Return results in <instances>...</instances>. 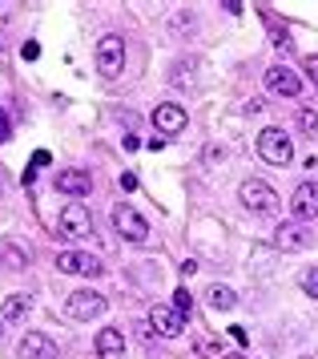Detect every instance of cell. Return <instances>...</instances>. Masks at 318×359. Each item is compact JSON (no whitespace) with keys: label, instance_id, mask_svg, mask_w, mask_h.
<instances>
[{"label":"cell","instance_id":"cell-1","mask_svg":"<svg viewBox=\"0 0 318 359\" xmlns=\"http://www.w3.org/2000/svg\"><path fill=\"white\" fill-rule=\"evenodd\" d=\"M258 158L270 165H290L294 162V137L286 130H278V126L262 130L258 133Z\"/></svg>","mask_w":318,"mask_h":359},{"label":"cell","instance_id":"cell-2","mask_svg":"<svg viewBox=\"0 0 318 359\" xmlns=\"http://www.w3.org/2000/svg\"><path fill=\"white\" fill-rule=\"evenodd\" d=\"M113 230H117L125 243H133V246H141L145 238H149V222H145L129 202H117V206H113Z\"/></svg>","mask_w":318,"mask_h":359},{"label":"cell","instance_id":"cell-3","mask_svg":"<svg viewBox=\"0 0 318 359\" xmlns=\"http://www.w3.org/2000/svg\"><path fill=\"white\" fill-rule=\"evenodd\" d=\"M125 69V41L117 33H105L97 41V73L101 77H117Z\"/></svg>","mask_w":318,"mask_h":359},{"label":"cell","instance_id":"cell-4","mask_svg":"<svg viewBox=\"0 0 318 359\" xmlns=\"http://www.w3.org/2000/svg\"><path fill=\"white\" fill-rule=\"evenodd\" d=\"M238 198H242V206H246L250 214H270L274 206H278V194H274L262 178H246L238 186Z\"/></svg>","mask_w":318,"mask_h":359},{"label":"cell","instance_id":"cell-5","mask_svg":"<svg viewBox=\"0 0 318 359\" xmlns=\"http://www.w3.org/2000/svg\"><path fill=\"white\" fill-rule=\"evenodd\" d=\"M57 226H61V238H89L93 234V214L81 202H69L61 214H57Z\"/></svg>","mask_w":318,"mask_h":359},{"label":"cell","instance_id":"cell-6","mask_svg":"<svg viewBox=\"0 0 318 359\" xmlns=\"http://www.w3.org/2000/svg\"><path fill=\"white\" fill-rule=\"evenodd\" d=\"M105 307H109L105 294L89 291V287H85V291H73L69 299H64V311H69L73 319H81V323H89V319H97V315H105Z\"/></svg>","mask_w":318,"mask_h":359},{"label":"cell","instance_id":"cell-7","mask_svg":"<svg viewBox=\"0 0 318 359\" xmlns=\"http://www.w3.org/2000/svg\"><path fill=\"white\" fill-rule=\"evenodd\" d=\"M57 271H61V275L97 278V275H105V262L93 259V255H85V250H61V255H57Z\"/></svg>","mask_w":318,"mask_h":359},{"label":"cell","instance_id":"cell-8","mask_svg":"<svg viewBox=\"0 0 318 359\" xmlns=\"http://www.w3.org/2000/svg\"><path fill=\"white\" fill-rule=\"evenodd\" d=\"M262 81H266V89L278 93V97H298V93H303V77L290 65H270L262 73Z\"/></svg>","mask_w":318,"mask_h":359},{"label":"cell","instance_id":"cell-9","mask_svg":"<svg viewBox=\"0 0 318 359\" xmlns=\"http://www.w3.org/2000/svg\"><path fill=\"white\" fill-rule=\"evenodd\" d=\"M274 246L278 250H306V246H314V230L306 222H282L274 230Z\"/></svg>","mask_w":318,"mask_h":359},{"label":"cell","instance_id":"cell-10","mask_svg":"<svg viewBox=\"0 0 318 359\" xmlns=\"http://www.w3.org/2000/svg\"><path fill=\"white\" fill-rule=\"evenodd\" d=\"M290 210H294V218H298V222L318 218V182H303V186L290 194Z\"/></svg>","mask_w":318,"mask_h":359},{"label":"cell","instance_id":"cell-11","mask_svg":"<svg viewBox=\"0 0 318 359\" xmlns=\"http://www.w3.org/2000/svg\"><path fill=\"white\" fill-rule=\"evenodd\" d=\"M20 359H57V339L45 331H25L20 339Z\"/></svg>","mask_w":318,"mask_h":359},{"label":"cell","instance_id":"cell-12","mask_svg":"<svg viewBox=\"0 0 318 359\" xmlns=\"http://www.w3.org/2000/svg\"><path fill=\"white\" fill-rule=\"evenodd\" d=\"M181 323H186V319H181L174 307H161V303L149 307V327L158 331L161 339H177V335H181Z\"/></svg>","mask_w":318,"mask_h":359},{"label":"cell","instance_id":"cell-13","mask_svg":"<svg viewBox=\"0 0 318 359\" xmlns=\"http://www.w3.org/2000/svg\"><path fill=\"white\" fill-rule=\"evenodd\" d=\"M57 190L69 194V198H89L93 178H89V170H61V174H57Z\"/></svg>","mask_w":318,"mask_h":359},{"label":"cell","instance_id":"cell-14","mask_svg":"<svg viewBox=\"0 0 318 359\" xmlns=\"http://www.w3.org/2000/svg\"><path fill=\"white\" fill-rule=\"evenodd\" d=\"M153 130H161V133H181L186 130V105H158L153 109Z\"/></svg>","mask_w":318,"mask_h":359},{"label":"cell","instance_id":"cell-15","mask_svg":"<svg viewBox=\"0 0 318 359\" xmlns=\"http://www.w3.org/2000/svg\"><path fill=\"white\" fill-rule=\"evenodd\" d=\"M93 351L101 359H121V355H125V335H121L117 327H105V331H97Z\"/></svg>","mask_w":318,"mask_h":359},{"label":"cell","instance_id":"cell-16","mask_svg":"<svg viewBox=\"0 0 318 359\" xmlns=\"http://www.w3.org/2000/svg\"><path fill=\"white\" fill-rule=\"evenodd\" d=\"M206 303L214 311H234L238 307V291H234V287H222V283H209L206 287Z\"/></svg>","mask_w":318,"mask_h":359},{"label":"cell","instance_id":"cell-17","mask_svg":"<svg viewBox=\"0 0 318 359\" xmlns=\"http://www.w3.org/2000/svg\"><path fill=\"white\" fill-rule=\"evenodd\" d=\"M0 266H4V271H25V266H29V250L16 246V243H4L0 246Z\"/></svg>","mask_w":318,"mask_h":359},{"label":"cell","instance_id":"cell-18","mask_svg":"<svg viewBox=\"0 0 318 359\" xmlns=\"http://www.w3.org/2000/svg\"><path fill=\"white\" fill-rule=\"evenodd\" d=\"M29 315V294H8L4 299V319H25Z\"/></svg>","mask_w":318,"mask_h":359},{"label":"cell","instance_id":"cell-19","mask_svg":"<svg viewBox=\"0 0 318 359\" xmlns=\"http://www.w3.org/2000/svg\"><path fill=\"white\" fill-rule=\"evenodd\" d=\"M298 130H303L306 137H314L318 133V109L314 105H298Z\"/></svg>","mask_w":318,"mask_h":359},{"label":"cell","instance_id":"cell-20","mask_svg":"<svg viewBox=\"0 0 318 359\" xmlns=\"http://www.w3.org/2000/svg\"><path fill=\"white\" fill-rule=\"evenodd\" d=\"M174 311L181 315V319H190V311H193V294L186 291V287H177V291H174Z\"/></svg>","mask_w":318,"mask_h":359},{"label":"cell","instance_id":"cell-21","mask_svg":"<svg viewBox=\"0 0 318 359\" xmlns=\"http://www.w3.org/2000/svg\"><path fill=\"white\" fill-rule=\"evenodd\" d=\"M303 291L310 294V299H318V266H314V271H306V275H303Z\"/></svg>","mask_w":318,"mask_h":359},{"label":"cell","instance_id":"cell-22","mask_svg":"<svg viewBox=\"0 0 318 359\" xmlns=\"http://www.w3.org/2000/svg\"><path fill=\"white\" fill-rule=\"evenodd\" d=\"M198 351H202L206 359H222V347H218V343H209V339H198Z\"/></svg>","mask_w":318,"mask_h":359},{"label":"cell","instance_id":"cell-23","mask_svg":"<svg viewBox=\"0 0 318 359\" xmlns=\"http://www.w3.org/2000/svg\"><path fill=\"white\" fill-rule=\"evenodd\" d=\"M20 57H25V61H36V57H41V45H36V41H25V45H20Z\"/></svg>","mask_w":318,"mask_h":359},{"label":"cell","instance_id":"cell-24","mask_svg":"<svg viewBox=\"0 0 318 359\" xmlns=\"http://www.w3.org/2000/svg\"><path fill=\"white\" fill-rule=\"evenodd\" d=\"M8 133H13V126H8V114H4V109H0V146H4V142H8Z\"/></svg>","mask_w":318,"mask_h":359},{"label":"cell","instance_id":"cell-25","mask_svg":"<svg viewBox=\"0 0 318 359\" xmlns=\"http://www.w3.org/2000/svg\"><path fill=\"white\" fill-rule=\"evenodd\" d=\"M222 158H226L222 146H209V149H206V162H222Z\"/></svg>","mask_w":318,"mask_h":359},{"label":"cell","instance_id":"cell-26","mask_svg":"<svg viewBox=\"0 0 318 359\" xmlns=\"http://www.w3.org/2000/svg\"><path fill=\"white\" fill-rule=\"evenodd\" d=\"M306 73H310V81L318 85V57H306Z\"/></svg>","mask_w":318,"mask_h":359},{"label":"cell","instance_id":"cell-27","mask_svg":"<svg viewBox=\"0 0 318 359\" xmlns=\"http://www.w3.org/2000/svg\"><path fill=\"white\" fill-rule=\"evenodd\" d=\"M53 162V158H48V149H36V154H32V165H48Z\"/></svg>","mask_w":318,"mask_h":359},{"label":"cell","instance_id":"cell-28","mask_svg":"<svg viewBox=\"0 0 318 359\" xmlns=\"http://www.w3.org/2000/svg\"><path fill=\"white\" fill-rule=\"evenodd\" d=\"M121 190H137V178L133 174H121Z\"/></svg>","mask_w":318,"mask_h":359},{"label":"cell","instance_id":"cell-29","mask_svg":"<svg viewBox=\"0 0 318 359\" xmlns=\"http://www.w3.org/2000/svg\"><path fill=\"white\" fill-rule=\"evenodd\" d=\"M0 198H4V178H0Z\"/></svg>","mask_w":318,"mask_h":359},{"label":"cell","instance_id":"cell-30","mask_svg":"<svg viewBox=\"0 0 318 359\" xmlns=\"http://www.w3.org/2000/svg\"><path fill=\"white\" fill-rule=\"evenodd\" d=\"M0 339H4V323H0Z\"/></svg>","mask_w":318,"mask_h":359}]
</instances>
